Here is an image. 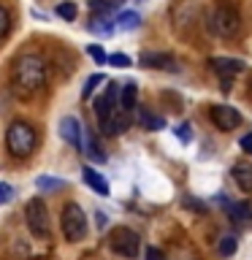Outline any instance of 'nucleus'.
I'll return each mask as SVG.
<instances>
[{
	"mask_svg": "<svg viewBox=\"0 0 252 260\" xmlns=\"http://www.w3.org/2000/svg\"><path fill=\"white\" fill-rule=\"evenodd\" d=\"M209 65L219 73V76H233V73H241L244 71V62L241 60H233V57H211Z\"/></svg>",
	"mask_w": 252,
	"mask_h": 260,
	"instance_id": "10",
	"label": "nucleus"
},
{
	"mask_svg": "<svg viewBox=\"0 0 252 260\" xmlns=\"http://www.w3.org/2000/svg\"><path fill=\"white\" fill-rule=\"evenodd\" d=\"M101 81H103V76H101V73H92V76H89V79L84 81V89H81V98L87 101V98L92 95V89H95L98 84H101Z\"/></svg>",
	"mask_w": 252,
	"mask_h": 260,
	"instance_id": "25",
	"label": "nucleus"
},
{
	"mask_svg": "<svg viewBox=\"0 0 252 260\" xmlns=\"http://www.w3.org/2000/svg\"><path fill=\"white\" fill-rule=\"evenodd\" d=\"M141 65L144 68H174V57L166 52H144Z\"/></svg>",
	"mask_w": 252,
	"mask_h": 260,
	"instance_id": "12",
	"label": "nucleus"
},
{
	"mask_svg": "<svg viewBox=\"0 0 252 260\" xmlns=\"http://www.w3.org/2000/svg\"><path fill=\"white\" fill-rule=\"evenodd\" d=\"M57 16L65 19V22H73V19H76V6H73V3H60V6H57Z\"/></svg>",
	"mask_w": 252,
	"mask_h": 260,
	"instance_id": "23",
	"label": "nucleus"
},
{
	"mask_svg": "<svg viewBox=\"0 0 252 260\" xmlns=\"http://www.w3.org/2000/svg\"><path fill=\"white\" fill-rule=\"evenodd\" d=\"M8 30H11V14H8L6 8L0 6V38H6Z\"/></svg>",
	"mask_w": 252,
	"mask_h": 260,
	"instance_id": "26",
	"label": "nucleus"
},
{
	"mask_svg": "<svg viewBox=\"0 0 252 260\" xmlns=\"http://www.w3.org/2000/svg\"><path fill=\"white\" fill-rule=\"evenodd\" d=\"M11 195H14V187L6 184V182H0V206H3L6 201H11Z\"/></svg>",
	"mask_w": 252,
	"mask_h": 260,
	"instance_id": "29",
	"label": "nucleus"
},
{
	"mask_svg": "<svg viewBox=\"0 0 252 260\" xmlns=\"http://www.w3.org/2000/svg\"><path fill=\"white\" fill-rule=\"evenodd\" d=\"M60 136H62V141H68L76 152H81V125L73 114L60 119Z\"/></svg>",
	"mask_w": 252,
	"mask_h": 260,
	"instance_id": "8",
	"label": "nucleus"
},
{
	"mask_svg": "<svg viewBox=\"0 0 252 260\" xmlns=\"http://www.w3.org/2000/svg\"><path fill=\"white\" fill-rule=\"evenodd\" d=\"M24 222L36 239H49V209L41 198H30L24 203Z\"/></svg>",
	"mask_w": 252,
	"mask_h": 260,
	"instance_id": "4",
	"label": "nucleus"
},
{
	"mask_svg": "<svg viewBox=\"0 0 252 260\" xmlns=\"http://www.w3.org/2000/svg\"><path fill=\"white\" fill-rule=\"evenodd\" d=\"M231 176L241 192H252V162H236L231 168Z\"/></svg>",
	"mask_w": 252,
	"mask_h": 260,
	"instance_id": "9",
	"label": "nucleus"
},
{
	"mask_svg": "<svg viewBox=\"0 0 252 260\" xmlns=\"http://www.w3.org/2000/svg\"><path fill=\"white\" fill-rule=\"evenodd\" d=\"M136 95H138V84L136 81H125L119 87V106H122V114L133 111L136 109Z\"/></svg>",
	"mask_w": 252,
	"mask_h": 260,
	"instance_id": "13",
	"label": "nucleus"
},
{
	"mask_svg": "<svg viewBox=\"0 0 252 260\" xmlns=\"http://www.w3.org/2000/svg\"><path fill=\"white\" fill-rule=\"evenodd\" d=\"M217 249H219V255H223V257H231L236 252V236H223V241L217 244Z\"/></svg>",
	"mask_w": 252,
	"mask_h": 260,
	"instance_id": "22",
	"label": "nucleus"
},
{
	"mask_svg": "<svg viewBox=\"0 0 252 260\" xmlns=\"http://www.w3.org/2000/svg\"><path fill=\"white\" fill-rule=\"evenodd\" d=\"M36 187L41 192H57V190H65V182H62V179H57V176H38Z\"/></svg>",
	"mask_w": 252,
	"mask_h": 260,
	"instance_id": "21",
	"label": "nucleus"
},
{
	"mask_svg": "<svg viewBox=\"0 0 252 260\" xmlns=\"http://www.w3.org/2000/svg\"><path fill=\"white\" fill-rule=\"evenodd\" d=\"M38 146V133L30 122L24 119H14L6 130V149L14 160H24L30 157L33 149Z\"/></svg>",
	"mask_w": 252,
	"mask_h": 260,
	"instance_id": "2",
	"label": "nucleus"
},
{
	"mask_svg": "<svg viewBox=\"0 0 252 260\" xmlns=\"http://www.w3.org/2000/svg\"><path fill=\"white\" fill-rule=\"evenodd\" d=\"M122 3H125V0H87V8L95 16H109V14L117 11V8H122Z\"/></svg>",
	"mask_w": 252,
	"mask_h": 260,
	"instance_id": "15",
	"label": "nucleus"
},
{
	"mask_svg": "<svg viewBox=\"0 0 252 260\" xmlns=\"http://www.w3.org/2000/svg\"><path fill=\"white\" fill-rule=\"evenodd\" d=\"M138 24H141V16L136 11H122L117 19H114V27L117 30H136Z\"/></svg>",
	"mask_w": 252,
	"mask_h": 260,
	"instance_id": "18",
	"label": "nucleus"
},
{
	"mask_svg": "<svg viewBox=\"0 0 252 260\" xmlns=\"http://www.w3.org/2000/svg\"><path fill=\"white\" fill-rule=\"evenodd\" d=\"M217 201L223 203V206H225L228 211H231V214H233L236 219H252V206H249V203H231L228 198H223V195H219Z\"/></svg>",
	"mask_w": 252,
	"mask_h": 260,
	"instance_id": "17",
	"label": "nucleus"
},
{
	"mask_svg": "<svg viewBox=\"0 0 252 260\" xmlns=\"http://www.w3.org/2000/svg\"><path fill=\"white\" fill-rule=\"evenodd\" d=\"M87 30L95 32V36H109V32H114L117 27H114V22L109 19V16H95V19L87 24Z\"/></svg>",
	"mask_w": 252,
	"mask_h": 260,
	"instance_id": "19",
	"label": "nucleus"
},
{
	"mask_svg": "<svg viewBox=\"0 0 252 260\" xmlns=\"http://www.w3.org/2000/svg\"><path fill=\"white\" fill-rule=\"evenodd\" d=\"M81 149L87 152V157L92 162H106V152L101 149V144H98V138L92 130H87V144H81Z\"/></svg>",
	"mask_w": 252,
	"mask_h": 260,
	"instance_id": "16",
	"label": "nucleus"
},
{
	"mask_svg": "<svg viewBox=\"0 0 252 260\" xmlns=\"http://www.w3.org/2000/svg\"><path fill=\"white\" fill-rule=\"evenodd\" d=\"M46 84V65L41 57L36 54H24L14 62L11 71V87L19 98H30L36 95L41 87Z\"/></svg>",
	"mask_w": 252,
	"mask_h": 260,
	"instance_id": "1",
	"label": "nucleus"
},
{
	"mask_svg": "<svg viewBox=\"0 0 252 260\" xmlns=\"http://www.w3.org/2000/svg\"><path fill=\"white\" fill-rule=\"evenodd\" d=\"M109 247L117 252V255L133 260V257H138V252H141V239H138V233L133 228L119 225V228H114L111 236H109Z\"/></svg>",
	"mask_w": 252,
	"mask_h": 260,
	"instance_id": "6",
	"label": "nucleus"
},
{
	"mask_svg": "<svg viewBox=\"0 0 252 260\" xmlns=\"http://www.w3.org/2000/svg\"><path fill=\"white\" fill-rule=\"evenodd\" d=\"M81 179H84V184L89 187V190H95L98 195H109V182L98 174V171L92 166H84L81 168Z\"/></svg>",
	"mask_w": 252,
	"mask_h": 260,
	"instance_id": "11",
	"label": "nucleus"
},
{
	"mask_svg": "<svg viewBox=\"0 0 252 260\" xmlns=\"http://www.w3.org/2000/svg\"><path fill=\"white\" fill-rule=\"evenodd\" d=\"M174 133H176V138H179L182 144H190V141H193V125H190V122H182V125H176Z\"/></svg>",
	"mask_w": 252,
	"mask_h": 260,
	"instance_id": "24",
	"label": "nucleus"
},
{
	"mask_svg": "<svg viewBox=\"0 0 252 260\" xmlns=\"http://www.w3.org/2000/svg\"><path fill=\"white\" fill-rule=\"evenodd\" d=\"M136 117H138V122H141L146 130H163V127H166V119H163V117H154V114L146 109V106H136Z\"/></svg>",
	"mask_w": 252,
	"mask_h": 260,
	"instance_id": "14",
	"label": "nucleus"
},
{
	"mask_svg": "<svg viewBox=\"0 0 252 260\" xmlns=\"http://www.w3.org/2000/svg\"><path fill=\"white\" fill-rule=\"evenodd\" d=\"M239 144H241V149H247V152H252V133H249V136H244V138H241Z\"/></svg>",
	"mask_w": 252,
	"mask_h": 260,
	"instance_id": "31",
	"label": "nucleus"
},
{
	"mask_svg": "<svg viewBox=\"0 0 252 260\" xmlns=\"http://www.w3.org/2000/svg\"><path fill=\"white\" fill-rule=\"evenodd\" d=\"M206 22H209V30L214 32V36H219V38H233L236 32L241 30V16H239V11H236L231 3L214 6Z\"/></svg>",
	"mask_w": 252,
	"mask_h": 260,
	"instance_id": "3",
	"label": "nucleus"
},
{
	"mask_svg": "<svg viewBox=\"0 0 252 260\" xmlns=\"http://www.w3.org/2000/svg\"><path fill=\"white\" fill-rule=\"evenodd\" d=\"M87 54L92 57L98 65H103V62H106V52H103V49L98 46V44H89V46H87Z\"/></svg>",
	"mask_w": 252,
	"mask_h": 260,
	"instance_id": "28",
	"label": "nucleus"
},
{
	"mask_svg": "<svg viewBox=\"0 0 252 260\" xmlns=\"http://www.w3.org/2000/svg\"><path fill=\"white\" fill-rule=\"evenodd\" d=\"M106 62L117 65V68H130V65H133V60H130L128 54H111V57H106Z\"/></svg>",
	"mask_w": 252,
	"mask_h": 260,
	"instance_id": "27",
	"label": "nucleus"
},
{
	"mask_svg": "<svg viewBox=\"0 0 252 260\" xmlns=\"http://www.w3.org/2000/svg\"><path fill=\"white\" fill-rule=\"evenodd\" d=\"M211 122L219 127V130H236L241 125V114L233 109V106H211L209 111Z\"/></svg>",
	"mask_w": 252,
	"mask_h": 260,
	"instance_id": "7",
	"label": "nucleus"
},
{
	"mask_svg": "<svg viewBox=\"0 0 252 260\" xmlns=\"http://www.w3.org/2000/svg\"><path fill=\"white\" fill-rule=\"evenodd\" d=\"M146 260H166V255H163L158 247H149L146 249Z\"/></svg>",
	"mask_w": 252,
	"mask_h": 260,
	"instance_id": "30",
	"label": "nucleus"
},
{
	"mask_svg": "<svg viewBox=\"0 0 252 260\" xmlns=\"http://www.w3.org/2000/svg\"><path fill=\"white\" fill-rule=\"evenodd\" d=\"M95 114H98V122H101V130L106 127V122H109V117L114 114V106L109 103V98H95Z\"/></svg>",
	"mask_w": 252,
	"mask_h": 260,
	"instance_id": "20",
	"label": "nucleus"
},
{
	"mask_svg": "<svg viewBox=\"0 0 252 260\" xmlns=\"http://www.w3.org/2000/svg\"><path fill=\"white\" fill-rule=\"evenodd\" d=\"M60 222H62V233L68 241H81L87 236V217H84V209L79 203H73V201L65 203Z\"/></svg>",
	"mask_w": 252,
	"mask_h": 260,
	"instance_id": "5",
	"label": "nucleus"
}]
</instances>
